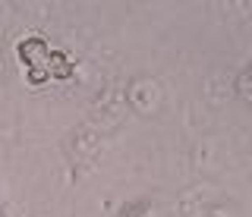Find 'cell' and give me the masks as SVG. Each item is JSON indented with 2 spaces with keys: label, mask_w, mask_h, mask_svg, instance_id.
I'll return each mask as SVG.
<instances>
[{
  "label": "cell",
  "mask_w": 252,
  "mask_h": 217,
  "mask_svg": "<svg viewBox=\"0 0 252 217\" xmlns=\"http://www.w3.org/2000/svg\"><path fill=\"white\" fill-rule=\"evenodd\" d=\"M19 57L26 60V66H35L38 57H44V63H47V44H44V38H29V41H19Z\"/></svg>",
  "instance_id": "cell-1"
},
{
  "label": "cell",
  "mask_w": 252,
  "mask_h": 217,
  "mask_svg": "<svg viewBox=\"0 0 252 217\" xmlns=\"http://www.w3.org/2000/svg\"><path fill=\"white\" fill-rule=\"evenodd\" d=\"M47 73L54 76V79H69L73 76V63L66 60V54H60V51H47Z\"/></svg>",
  "instance_id": "cell-2"
},
{
  "label": "cell",
  "mask_w": 252,
  "mask_h": 217,
  "mask_svg": "<svg viewBox=\"0 0 252 217\" xmlns=\"http://www.w3.org/2000/svg\"><path fill=\"white\" fill-rule=\"evenodd\" d=\"M44 79H51V73H47V66H44V63L29 66V82H32V85H41Z\"/></svg>",
  "instance_id": "cell-3"
}]
</instances>
